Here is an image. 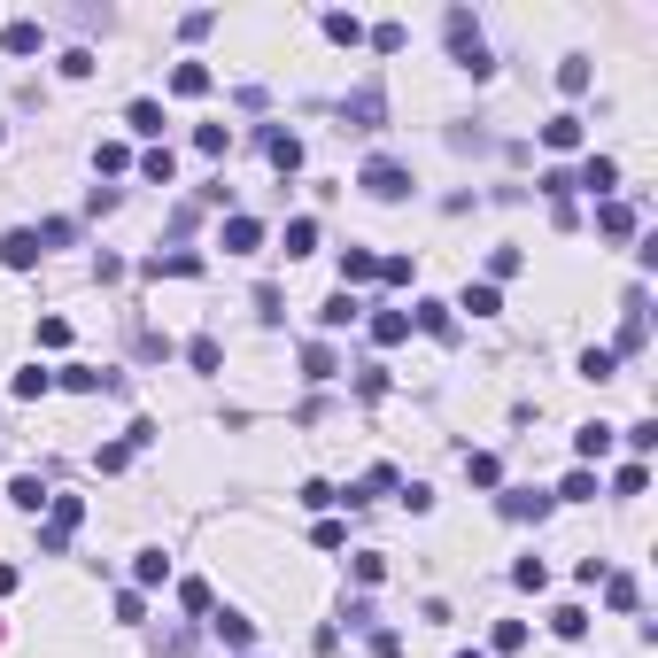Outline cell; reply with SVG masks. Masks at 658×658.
<instances>
[{
  "label": "cell",
  "instance_id": "cell-1",
  "mask_svg": "<svg viewBox=\"0 0 658 658\" xmlns=\"http://www.w3.org/2000/svg\"><path fill=\"white\" fill-rule=\"evenodd\" d=\"M442 31H449V55H457V70H465V78H488V70H496V62H488V47H480V31H473V8H449Z\"/></svg>",
  "mask_w": 658,
  "mask_h": 658
},
{
  "label": "cell",
  "instance_id": "cell-2",
  "mask_svg": "<svg viewBox=\"0 0 658 658\" xmlns=\"http://www.w3.org/2000/svg\"><path fill=\"white\" fill-rule=\"evenodd\" d=\"M357 186L372 194V202H403V194H411V171H403V163H388V155H372V163L357 171Z\"/></svg>",
  "mask_w": 658,
  "mask_h": 658
},
{
  "label": "cell",
  "instance_id": "cell-3",
  "mask_svg": "<svg viewBox=\"0 0 658 658\" xmlns=\"http://www.w3.org/2000/svg\"><path fill=\"white\" fill-rule=\"evenodd\" d=\"M395 488H403V480H395V465H372V473H364L357 488H333V504H349V511H357V504H372V496H395Z\"/></svg>",
  "mask_w": 658,
  "mask_h": 658
},
{
  "label": "cell",
  "instance_id": "cell-4",
  "mask_svg": "<svg viewBox=\"0 0 658 658\" xmlns=\"http://www.w3.org/2000/svg\"><path fill=\"white\" fill-rule=\"evenodd\" d=\"M217 248H225V256H256V248H264V225H256V217H225V233H217Z\"/></svg>",
  "mask_w": 658,
  "mask_h": 658
},
{
  "label": "cell",
  "instance_id": "cell-5",
  "mask_svg": "<svg viewBox=\"0 0 658 658\" xmlns=\"http://www.w3.org/2000/svg\"><path fill=\"white\" fill-rule=\"evenodd\" d=\"M496 511H504L511 527H527V519H542V511H550V496H542V488H504V496H496Z\"/></svg>",
  "mask_w": 658,
  "mask_h": 658
},
{
  "label": "cell",
  "instance_id": "cell-6",
  "mask_svg": "<svg viewBox=\"0 0 658 658\" xmlns=\"http://www.w3.org/2000/svg\"><path fill=\"white\" fill-rule=\"evenodd\" d=\"M597 233L604 240H635V233H643V210H635V202H604V210H597Z\"/></svg>",
  "mask_w": 658,
  "mask_h": 658
},
{
  "label": "cell",
  "instance_id": "cell-7",
  "mask_svg": "<svg viewBox=\"0 0 658 658\" xmlns=\"http://www.w3.org/2000/svg\"><path fill=\"white\" fill-rule=\"evenodd\" d=\"M55 388H70V395H101V388H124V380H117V372H93V364H62Z\"/></svg>",
  "mask_w": 658,
  "mask_h": 658
},
{
  "label": "cell",
  "instance_id": "cell-8",
  "mask_svg": "<svg viewBox=\"0 0 658 658\" xmlns=\"http://www.w3.org/2000/svg\"><path fill=\"white\" fill-rule=\"evenodd\" d=\"M210 628H217V643H225V651H256V620H248V612H233V604L217 612Z\"/></svg>",
  "mask_w": 658,
  "mask_h": 658
},
{
  "label": "cell",
  "instance_id": "cell-9",
  "mask_svg": "<svg viewBox=\"0 0 658 658\" xmlns=\"http://www.w3.org/2000/svg\"><path fill=\"white\" fill-rule=\"evenodd\" d=\"M8 504H16V511H31V519H39V511L55 504V488H47V480H39V473H16V480H8Z\"/></svg>",
  "mask_w": 658,
  "mask_h": 658
},
{
  "label": "cell",
  "instance_id": "cell-10",
  "mask_svg": "<svg viewBox=\"0 0 658 658\" xmlns=\"http://www.w3.org/2000/svg\"><path fill=\"white\" fill-rule=\"evenodd\" d=\"M0 264H8V271H31V264H39V233H31V225L0 233Z\"/></svg>",
  "mask_w": 658,
  "mask_h": 658
},
{
  "label": "cell",
  "instance_id": "cell-11",
  "mask_svg": "<svg viewBox=\"0 0 658 658\" xmlns=\"http://www.w3.org/2000/svg\"><path fill=\"white\" fill-rule=\"evenodd\" d=\"M0 47H8V55H39V47H47L39 16H16V24H0Z\"/></svg>",
  "mask_w": 658,
  "mask_h": 658
},
{
  "label": "cell",
  "instance_id": "cell-12",
  "mask_svg": "<svg viewBox=\"0 0 658 658\" xmlns=\"http://www.w3.org/2000/svg\"><path fill=\"white\" fill-rule=\"evenodd\" d=\"M573 186H581V194H612V186H620V163H612V155H589V163L573 171Z\"/></svg>",
  "mask_w": 658,
  "mask_h": 658
},
{
  "label": "cell",
  "instance_id": "cell-13",
  "mask_svg": "<svg viewBox=\"0 0 658 658\" xmlns=\"http://www.w3.org/2000/svg\"><path fill=\"white\" fill-rule=\"evenodd\" d=\"M380 117H388V93H380V86H357V93H349V124H357V132H372Z\"/></svg>",
  "mask_w": 658,
  "mask_h": 658
},
{
  "label": "cell",
  "instance_id": "cell-14",
  "mask_svg": "<svg viewBox=\"0 0 658 658\" xmlns=\"http://www.w3.org/2000/svg\"><path fill=\"white\" fill-rule=\"evenodd\" d=\"M364 279H380V256H372V248H341V287L357 295Z\"/></svg>",
  "mask_w": 658,
  "mask_h": 658
},
{
  "label": "cell",
  "instance_id": "cell-15",
  "mask_svg": "<svg viewBox=\"0 0 658 658\" xmlns=\"http://www.w3.org/2000/svg\"><path fill=\"white\" fill-rule=\"evenodd\" d=\"M163 581H171V558H163V550H140V558H132V589L148 597V589H163Z\"/></svg>",
  "mask_w": 658,
  "mask_h": 658
},
{
  "label": "cell",
  "instance_id": "cell-16",
  "mask_svg": "<svg viewBox=\"0 0 658 658\" xmlns=\"http://www.w3.org/2000/svg\"><path fill=\"white\" fill-rule=\"evenodd\" d=\"M357 310H364V302L349 295V287H333V295L318 302V326H326V333H333V326H357Z\"/></svg>",
  "mask_w": 658,
  "mask_h": 658
},
{
  "label": "cell",
  "instance_id": "cell-17",
  "mask_svg": "<svg viewBox=\"0 0 658 658\" xmlns=\"http://www.w3.org/2000/svg\"><path fill=\"white\" fill-rule=\"evenodd\" d=\"M542 148H558V155H573V148H581V117H573V109H558V117L542 124Z\"/></svg>",
  "mask_w": 658,
  "mask_h": 658
},
{
  "label": "cell",
  "instance_id": "cell-18",
  "mask_svg": "<svg viewBox=\"0 0 658 658\" xmlns=\"http://www.w3.org/2000/svg\"><path fill=\"white\" fill-rule=\"evenodd\" d=\"M148 279H202V256H186V248H171V256H148Z\"/></svg>",
  "mask_w": 658,
  "mask_h": 658
},
{
  "label": "cell",
  "instance_id": "cell-19",
  "mask_svg": "<svg viewBox=\"0 0 658 658\" xmlns=\"http://www.w3.org/2000/svg\"><path fill=\"white\" fill-rule=\"evenodd\" d=\"M550 504H597V473H589V465H573V473L558 480V496H550Z\"/></svg>",
  "mask_w": 658,
  "mask_h": 658
},
{
  "label": "cell",
  "instance_id": "cell-20",
  "mask_svg": "<svg viewBox=\"0 0 658 658\" xmlns=\"http://www.w3.org/2000/svg\"><path fill=\"white\" fill-rule=\"evenodd\" d=\"M612 442H620V426H581V434H573V457H581V465H597Z\"/></svg>",
  "mask_w": 658,
  "mask_h": 658
},
{
  "label": "cell",
  "instance_id": "cell-21",
  "mask_svg": "<svg viewBox=\"0 0 658 658\" xmlns=\"http://www.w3.org/2000/svg\"><path fill=\"white\" fill-rule=\"evenodd\" d=\"M171 93H179V101H202V93H210V62H179V70H171Z\"/></svg>",
  "mask_w": 658,
  "mask_h": 658
},
{
  "label": "cell",
  "instance_id": "cell-22",
  "mask_svg": "<svg viewBox=\"0 0 658 658\" xmlns=\"http://www.w3.org/2000/svg\"><path fill=\"white\" fill-rule=\"evenodd\" d=\"M372 341H380V349L411 341V310H372Z\"/></svg>",
  "mask_w": 658,
  "mask_h": 658
},
{
  "label": "cell",
  "instance_id": "cell-23",
  "mask_svg": "<svg viewBox=\"0 0 658 658\" xmlns=\"http://www.w3.org/2000/svg\"><path fill=\"white\" fill-rule=\"evenodd\" d=\"M302 380H341V357H333V341H310V349H302Z\"/></svg>",
  "mask_w": 658,
  "mask_h": 658
},
{
  "label": "cell",
  "instance_id": "cell-24",
  "mask_svg": "<svg viewBox=\"0 0 658 658\" xmlns=\"http://www.w3.org/2000/svg\"><path fill=\"white\" fill-rule=\"evenodd\" d=\"M318 24H326V39H333V47H364V24L349 16V8H326Z\"/></svg>",
  "mask_w": 658,
  "mask_h": 658
},
{
  "label": "cell",
  "instance_id": "cell-25",
  "mask_svg": "<svg viewBox=\"0 0 658 658\" xmlns=\"http://www.w3.org/2000/svg\"><path fill=\"white\" fill-rule=\"evenodd\" d=\"M264 155H271V171H302V140L295 132H264Z\"/></svg>",
  "mask_w": 658,
  "mask_h": 658
},
{
  "label": "cell",
  "instance_id": "cell-26",
  "mask_svg": "<svg viewBox=\"0 0 658 658\" xmlns=\"http://www.w3.org/2000/svg\"><path fill=\"white\" fill-rule=\"evenodd\" d=\"M411 326L434 333V341H449V333H457V318H449V302H419V310H411Z\"/></svg>",
  "mask_w": 658,
  "mask_h": 658
},
{
  "label": "cell",
  "instance_id": "cell-27",
  "mask_svg": "<svg viewBox=\"0 0 658 658\" xmlns=\"http://www.w3.org/2000/svg\"><path fill=\"white\" fill-rule=\"evenodd\" d=\"M124 124H132L140 140H163V101H132V109H124Z\"/></svg>",
  "mask_w": 658,
  "mask_h": 658
},
{
  "label": "cell",
  "instance_id": "cell-28",
  "mask_svg": "<svg viewBox=\"0 0 658 658\" xmlns=\"http://www.w3.org/2000/svg\"><path fill=\"white\" fill-rule=\"evenodd\" d=\"M558 93H566V101L589 93V55H566V62H558Z\"/></svg>",
  "mask_w": 658,
  "mask_h": 658
},
{
  "label": "cell",
  "instance_id": "cell-29",
  "mask_svg": "<svg viewBox=\"0 0 658 658\" xmlns=\"http://www.w3.org/2000/svg\"><path fill=\"white\" fill-rule=\"evenodd\" d=\"M140 179L171 186V179H179V155H171V148H148V155H140Z\"/></svg>",
  "mask_w": 658,
  "mask_h": 658
},
{
  "label": "cell",
  "instance_id": "cell-30",
  "mask_svg": "<svg viewBox=\"0 0 658 658\" xmlns=\"http://www.w3.org/2000/svg\"><path fill=\"white\" fill-rule=\"evenodd\" d=\"M186 364H194V372H225V349H217L210 333H194V341H186Z\"/></svg>",
  "mask_w": 658,
  "mask_h": 658
},
{
  "label": "cell",
  "instance_id": "cell-31",
  "mask_svg": "<svg viewBox=\"0 0 658 658\" xmlns=\"http://www.w3.org/2000/svg\"><path fill=\"white\" fill-rule=\"evenodd\" d=\"M465 480H473V488H504V465H496L488 449H473V457H465Z\"/></svg>",
  "mask_w": 658,
  "mask_h": 658
},
{
  "label": "cell",
  "instance_id": "cell-32",
  "mask_svg": "<svg viewBox=\"0 0 658 658\" xmlns=\"http://www.w3.org/2000/svg\"><path fill=\"white\" fill-rule=\"evenodd\" d=\"M93 163H101V179H117V171H132V148H124V140H101Z\"/></svg>",
  "mask_w": 658,
  "mask_h": 658
},
{
  "label": "cell",
  "instance_id": "cell-33",
  "mask_svg": "<svg viewBox=\"0 0 658 658\" xmlns=\"http://www.w3.org/2000/svg\"><path fill=\"white\" fill-rule=\"evenodd\" d=\"M31 233H39V256H47V248H70L78 225H70V217H47V225H31Z\"/></svg>",
  "mask_w": 658,
  "mask_h": 658
},
{
  "label": "cell",
  "instance_id": "cell-34",
  "mask_svg": "<svg viewBox=\"0 0 658 658\" xmlns=\"http://www.w3.org/2000/svg\"><path fill=\"white\" fill-rule=\"evenodd\" d=\"M457 310H473V318H496V310H504V295L480 279V287H465V302H457Z\"/></svg>",
  "mask_w": 658,
  "mask_h": 658
},
{
  "label": "cell",
  "instance_id": "cell-35",
  "mask_svg": "<svg viewBox=\"0 0 658 658\" xmlns=\"http://www.w3.org/2000/svg\"><path fill=\"white\" fill-rule=\"evenodd\" d=\"M550 628L566 635V643H581V635H589V612H581V604H558V612H550Z\"/></svg>",
  "mask_w": 658,
  "mask_h": 658
},
{
  "label": "cell",
  "instance_id": "cell-36",
  "mask_svg": "<svg viewBox=\"0 0 658 658\" xmlns=\"http://www.w3.org/2000/svg\"><path fill=\"white\" fill-rule=\"evenodd\" d=\"M194 148H202V155H225V148H233V124H194Z\"/></svg>",
  "mask_w": 658,
  "mask_h": 658
},
{
  "label": "cell",
  "instance_id": "cell-37",
  "mask_svg": "<svg viewBox=\"0 0 658 658\" xmlns=\"http://www.w3.org/2000/svg\"><path fill=\"white\" fill-rule=\"evenodd\" d=\"M604 604H612V612H635V581L628 573H604Z\"/></svg>",
  "mask_w": 658,
  "mask_h": 658
},
{
  "label": "cell",
  "instance_id": "cell-38",
  "mask_svg": "<svg viewBox=\"0 0 658 658\" xmlns=\"http://www.w3.org/2000/svg\"><path fill=\"white\" fill-rule=\"evenodd\" d=\"M310 248H318V217H295L287 225V256H310Z\"/></svg>",
  "mask_w": 658,
  "mask_h": 658
},
{
  "label": "cell",
  "instance_id": "cell-39",
  "mask_svg": "<svg viewBox=\"0 0 658 658\" xmlns=\"http://www.w3.org/2000/svg\"><path fill=\"white\" fill-rule=\"evenodd\" d=\"M612 372H620L612 349H581V380H612Z\"/></svg>",
  "mask_w": 658,
  "mask_h": 658
},
{
  "label": "cell",
  "instance_id": "cell-40",
  "mask_svg": "<svg viewBox=\"0 0 658 658\" xmlns=\"http://www.w3.org/2000/svg\"><path fill=\"white\" fill-rule=\"evenodd\" d=\"M643 488H651V465H620L612 473V496H643Z\"/></svg>",
  "mask_w": 658,
  "mask_h": 658
},
{
  "label": "cell",
  "instance_id": "cell-41",
  "mask_svg": "<svg viewBox=\"0 0 658 658\" xmlns=\"http://www.w3.org/2000/svg\"><path fill=\"white\" fill-rule=\"evenodd\" d=\"M519 643H527V620H496V635H488V651H519Z\"/></svg>",
  "mask_w": 658,
  "mask_h": 658
},
{
  "label": "cell",
  "instance_id": "cell-42",
  "mask_svg": "<svg viewBox=\"0 0 658 658\" xmlns=\"http://www.w3.org/2000/svg\"><path fill=\"white\" fill-rule=\"evenodd\" d=\"M364 39H372L380 55H403V39H411V31H403V24H372V31H364Z\"/></svg>",
  "mask_w": 658,
  "mask_h": 658
},
{
  "label": "cell",
  "instance_id": "cell-43",
  "mask_svg": "<svg viewBox=\"0 0 658 658\" xmlns=\"http://www.w3.org/2000/svg\"><path fill=\"white\" fill-rule=\"evenodd\" d=\"M519 264H527L519 248H496V256H488V287H504V279H511V271H519Z\"/></svg>",
  "mask_w": 658,
  "mask_h": 658
},
{
  "label": "cell",
  "instance_id": "cell-44",
  "mask_svg": "<svg viewBox=\"0 0 658 658\" xmlns=\"http://www.w3.org/2000/svg\"><path fill=\"white\" fill-rule=\"evenodd\" d=\"M47 388H55V372H39V364H31V372H16V395H24V403H39Z\"/></svg>",
  "mask_w": 658,
  "mask_h": 658
},
{
  "label": "cell",
  "instance_id": "cell-45",
  "mask_svg": "<svg viewBox=\"0 0 658 658\" xmlns=\"http://www.w3.org/2000/svg\"><path fill=\"white\" fill-rule=\"evenodd\" d=\"M55 70H62V78H93V47H62Z\"/></svg>",
  "mask_w": 658,
  "mask_h": 658
},
{
  "label": "cell",
  "instance_id": "cell-46",
  "mask_svg": "<svg viewBox=\"0 0 658 658\" xmlns=\"http://www.w3.org/2000/svg\"><path fill=\"white\" fill-rule=\"evenodd\" d=\"M620 442H628V449H635V465H643V457H651V449H658V426L643 419V426H628V434H620Z\"/></svg>",
  "mask_w": 658,
  "mask_h": 658
},
{
  "label": "cell",
  "instance_id": "cell-47",
  "mask_svg": "<svg viewBox=\"0 0 658 658\" xmlns=\"http://www.w3.org/2000/svg\"><path fill=\"white\" fill-rule=\"evenodd\" d=\"M93 465H101V473H124V465H132V442H109V449H93Z\"/></svg>",
  "mask_w": 658,
  "mask_h": 658
},
{
  "label": "cell",
  "instance_id": "cell-48",
  "mask_svg": "<svg viewBox=\"0 0 658 658\" xmlns=\"http://www.w3.org/2000/svg\"><path fill=\"white\" fill-rule=\"evenodd\" d=\"M39 349H70V318H39Z\"/></svg>",
  "mask_w": 658,
  "mask_h": 658
},
{
  "label": "cell",
  "instance_id": "cell-49",
  "mask_svg": "<svg viewBox=\"0 0 658 658\" xmlns=\"http://www.w3.org/2000/svg\"><path fill=\"white\" fill-rule=\"evenodd\" d=\"M357 581H364V589H372V581H388V558H380V550H357Z\"/></svg>",
  "mask_w": 658,
  "mask_h": 658
},
{
  "label": "cell",
  "instance_id": "cell-50",
  "mask_svg": "<svg viewBox=\"0 0 658 658\" xmlns=\"http://www.w3.org/2000/svg\"><path fill=\"white\" fill-rule=\"evenodd\" d=\"M511 581H519V589H542V581H550V566H542V558H519V566H511Z\"/></svg>",
  "mask_w": 658,
  "mask_h": 658
},
{
  "label": "cell",
  "instance_id": "cell-51",
  "mask_svg": "<svg viewBox=\"0 0 658 658\" xmlns=\"http://www.w3.org/2000/svg\"><path fill=\"white\" fill-rule=\"evenodd\" d=\"M210 31H217V16H210V8H194V16H179V39H210Z\"/></svg>",
  "mask_w": 658,
  "mask_h": 658
},
{
  "label": "cell",
  "instance_id": "cell-52",
  "mask_svg": "<svg viewBox=\"0 0 658 658\" xmlns=\"http://www.w3.org/2000/svg\"><path fill=\"white\" fill-rule=\"evenodd\" d=\"M179 604L186 612H210V581H179Z\"/></svg>",
  "mask_w": 658,
  "mask_h": 658
},
{
  "label": "cell",
  "instance_id": "cell-53",
  "mask_svg": "<svg viewBox=\"0 0 658 658\" xmlns=\"http://www.w3.org/2000/svg\"><path fill=\"white\" fill-rule=\"evenodd\" d=\"M380 279H388V287H411V256H380Z\"/></svg>",
  "mask_w": 658,
  "mask_h": 658
},
{
  "label": "cell",
  "instance_id": "cell-54",
  "mask_svg": "<svg viewBox=\"0 0 658 658\" xmlns=\"http://www.w3.org/2000/svg\"><path fill=\"white\" fill-rule=\"evenodd\" d=\"M310 542H318V550H341L349 535H341V519H318V527H310Z\"/></svg>",
  "mask_w": 658,
  "mask_h": 658
},
{
  "label": "cell",
  "instance_id": "cell-55",
  "mask_svg": "<svg viewBox=\"0 0 658 658\" xmlns=\"http://www.w3.org/2000/svg\"><path fill=\"white\" fill-rule=\"evenodd\" d=\"M0 597H16V566H0Z\"/></svg>",
  "mask_w": 658,
  "mask_h": 658
},
{
  "label": "cell",
  "instance_id": "cell-56",
  "mask_svg": "<svg viewBox=\"0 0 658 658\" xmlns=\"http://www.w3.org/2000/svg\"><path fill=\"white\" fill-rule=\"evenodd\" d=\"M457 658H488V651H457Z\"/></svg>",
  "mask_w": 658,
  "mask_h": 658
}]
</instances>
